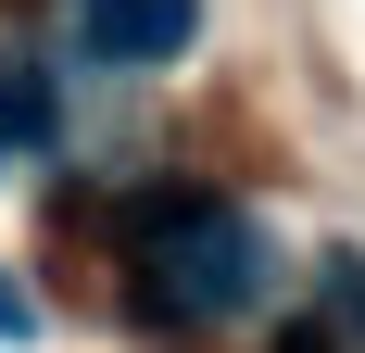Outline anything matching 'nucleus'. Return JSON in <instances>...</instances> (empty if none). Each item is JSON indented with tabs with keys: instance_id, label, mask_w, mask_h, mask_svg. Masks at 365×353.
<instances>
[{
	"instance_id": "nucleus-2",
	"label": "nucleus",
	"mask_w": 365,
	"mask_h": 353,
	"mask_svg": "<svg viewBox=\"0 0 365 353\" xmlns=\"http://www.w3.org/2000/svg\"><path fill=\"white\" fill-rule=\"evenodd\" d=\"M189 26H202V0H76V38L101 64H164V51H189Z\"/></svg>"
},
{
	"instance_id": "nucleus-1",
	"label": "nucleus",
	"mask_w": 365,
	"mask_h": 353,
	"mask_svg": "<svg viewBox=\"0 0 365 353\" xmlns=\"http://www.w3.org/2000/svg\"><path fill=\"white\" fill-rule=\"evenodd\" d=\"M264 278H277V252H264V227L240 202H164L139 227V290H151V316H177V328L252 316Z\"/></svg>"
},
{
	"instance_id": "nucleus-5",
	"label": "nucleus",
	"mask_w": 365,
	"mask_h": 353,
	"mask_svg": "<svg viewBox=\"0 0 365 353\" xmlns=\"http://www.w3.org/2000/svg\"><path fill=\"white\" fill-rule=\"evenodd\" d=\"M0 341H26V290H13V278H0Z\"/></svg>"
},
{
	"instance_id": "nucleus-4",
	"label": "nucleus",
	"mask_w": 365,
	"mask_h": 353,
	"mask_svg": "<svg viewBox=\"0 0 365 353\" xmlns=\"http://www.w3.org/2000/svg\"><path fill=\"white\" fill-rule=\"evenodd\" d=\"M328 328L365 353V265H340V278H328Z\"/></svg>"
},
{
	"instance_id": "nucleus-3",
	"label": "nucleus",
	"mask_w": 365,
	"mask_h": 353,
	"mask_svg": "<svg viewBox=\"0 0 365 353\" xmlns=\"http://www.w3.org/2000/svg\"><path fill=\"white\" fill-rule=\"evenodd\" d=\"M38 126H51V101H38V89H26V76H13V64H0V151H26Z\"/></svg>"
}]
</instances>
